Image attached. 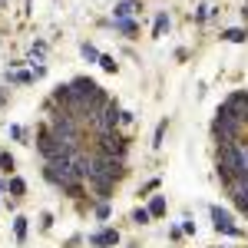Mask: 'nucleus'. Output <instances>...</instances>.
I'll use <instances>...</instances> for the list:
<instances>
[{
    "label": "nucleus",
    "mask_w": 248,
    "mask_h": 248,
    "mask_svg": "<svg viewBox=\"0 0 248 248\" xmlns=\"http://www.w3.org/2000/svg\"><path fill=\"white\" fill-rule=\"evenodd\" d=\"M245 123H238L235 116L218 103V109H215V116H212L209 123V133H212V142L215 146H238L242 139H245Z\"/></svg>",
    "instance_id": "obj_1"
},
{
    "label": "nucleus",
    "mask_w": 248,
    "mask_h": 248,
    "mask_svg": "<svg viewBox=\"0 0 248 248\" xmlns=\"http://www.w3.org/2000/svg\"><path fill=\"white\" fill-rule=\"evenodd\" d=\"M43 182H46V186H53L57 192H66L70 186L86 182V179L77 172L73 159H57V162H43Z\"/></svg>",
    "instance_id": "obj_2"
},
{
    "label": "nucleus",
    "mask_w": 248,
    "mask_h": 248,
    "mask_svg": "<svg viewBox=\"0 0 248 248\" xmlns=\"http://www.w3.org/2000/svg\"><path fill=\"white\" fill-rule=\"evenodd\" d=\"M238 172H248L245 162H242V149L238 146H218L215 149V179L222 186H229Z\"/></svg>",
    "instance_id": "obj_3"
},
{
    "label": "nucleus",
    "mask_w": 248,
    "mask_h": 248,
    "mask_svg": "<svg viewBox=\"0 0 248 248\" xmlns=\"http://www.w3.org/2000/svg\"><path fill=\"white\" fill-rule=\"evenodd\" d=\"M96 153L99 155H116V159H129V136L123 133V129L96 136Z\"/></svg>",
    "instance_id": "obj_4"
},
{
    "label": "nucleus",
    "mask_w": 248,
    "mask_h": 248,
    "mask_svg": "<svg viewBox=\"0 0 248 248\" xmlns=\"http://www.w3.org/2000/svg\"><path fill=\"white\" fill-rule=\"evenodd\" d=\"M119 116H123V106H119V99H109V103H106V106H103V109L93 116V123H90V126H93V133H96V136L116 133V129H119Z\"/></svg>",
    "instance_id": "obj_5"
},
{
    "label": "nucleus",
    "mask_w": 248,
    "mask_h": 248,
    "mask_svg": "<svg viewBox=\"0 0 248 248\" xmlns=\"http://www.w3.org/2000/svg\"><path fill=\"white\" fill-rule=\"evenodd\" d=\"M205 209H209L212 229L218 232V235H229V238H248L245 229H238V225H235V218H232L229 209H222V205H205Z\"/></svg>",
    "instance_id": "obj_6"
},
{
    "label": "nucleus",
    "mask_w": 248,
    "mask_h": 248,
    "mask_svg": "<svg viewBox=\"0 0 248 248\" xmlns=\"http://www.w3.org/2000/svg\"><path fill=\"white\" fill-rule=\"evenodd\" d=\"M222 106H225L238 123H245V126H248V90H232V93L222 99Z\"/></svg>",
    "instance_id": "obj_7"
},
{
    "label": "nucleus",
    "mask_w": 248,
    "mask_h": 248,
    "mask_svg": "<svg viewBox=\"0 0 248 248\" xmlns=\"http://www.w3.org/2000/svg\"><path fill=\"white\" fill-rule=\"evenodd\" d=\"M119 242H123L119 229H109V225H99L96 232L86 235V245H90V248H116Z\"/></svg>",
    "instance_id": "obj_8"
},
{
    "label": "nucleus",
    "mask_w": 248,
    "mask_h": 248,
    "mask_svg": "<svg viewBox=\"0 0 248 248\" xmlns=\"http://www.w3.org/2000/svg\"><path fill=\"white\" fill-rule=\"evenodd\" d=\"M142 10V0H116L113 3V20H136V14Z\"/></svg>",
    "instance_id": "obj_9"
},
{
    "label": "nucleus",
    "mask_w": 248,
    "mask_h": 248,
    "mask_svg": "<svg viewBox=\"0 0 248 248\" xmlns=\"http://www.w3.org/2000/svg\"><path fill=\"white\" fill-rule=\"evenodd\" d=\"M3 83H10V86H33L37 79L30 70H3Z\"/></svg>",
    "instance_id": "obj_10"
},
{
    "label": "nucleus",
    "mask_w": 248,
    "mask_h": 248,
    "mask_svg": "<svg viewBox=\"0 0 248 248\" xmlns=\"http://www.w3.org/2000/svg\"><path fill=\"white\" fill-rule=\"evenodd\" d=\"M10 225H14V242H17V245H27V235H30V218L17 212Z\"/></svg>",
    "instance_id": "obj_11"
},
{
    "label": "nucleus",
    "mask_w": 248,
    "mask_h": 248,
    "mask_svg": "<svg viewBox=\"0 0 248 248\" xmlns=\"http://www.w3.org/2000/svg\"><path fill=\"white\" fill-rule=\"evenodd\" d=\"M146 209H149L153 218H166V212H169V199H166V195H149V199H146Z\"/></svg>",
    "instance_id": "obj_12"
},
{
    "label": "nucleus",
    "mask_w": 248,
    "mask_h": 248,
    "mask_svg": "<svg viewBox=\"0 0 248 248\" xmlns=\"http://www.w3.org/2000/svg\"><path fill=\"white\" fill-rule=\"evenodd\" d=\"M172 27V14L169 10H155V20H153V40L166 37V30Z\"/></svg>",
    "instance_id": "obj_13"
},
{
    "label": "nucleus",
    "mask_w": 248,
    "mask_h": 248,
    "mask_svg": "<svg viewBox=\"0 0 248 248\" xmlns=\"http://www.w3.org/2000/svg\"><path fill=\"white\" fill-rule=\"evenodd\" d=\"M79 57H83V63H90V66H99V57H103V50H99V46H96L93 40H83V43H79Z\"/></svg>",
    "instance_id": "obj_14"
},
{
    "label": "nucleus",
    "mask_w": 248,
    "mask_h": 248,
    "mask_svg": "<svg viewBox=\"0 0 248 248\" xmlns=\"http://www.w3.org/2000/svg\"><path fill=\"white\" fill-rule=\"evenodd\" d=\"M218 17V7H212V3H195V10H192V20L202 27V23H209V20Z\"/></svg>",
    "instance_id": "obj_15"
},
{
    "label": "nucleus",
    "mask_w": 248,
    "mask_h": 248,
    "mask_svg": "<svg viewBox=\"0 0 248 248\" xmlns=\"http://www.w3.org/2000/svg\"><path fill=\"white\" fill-rule=\"evenodd\" d=\"M113 30L119 33V37H126V40H136V33H139V20H113Z\"/></svg>",
    "instance_id": "obj_16"
},
{
    "label": "nucleus",
    "mask_w": 248,
    "mask_h": 248,
    "mask_svg": "<svg viewBox=\"0 0 248 248\" xmlns=\"http://www.w3.org/2000/svg\"><path fill=\"white\" fill-rule=\"evenodd\" d=\"M7 139L23 142V146H33V142H30V129H27V126H20V123H10V126H7Z\"/></svg>",
    "instance_id": "obj_17"
},
{
    "label": "nucleus",
    "mask_w": 248,
    "mask_h": 248,
    "mask_svg": "<svg viewBox=\"0 0 248 248\" xmlns=\"http://www.w3.org/2000/svg\"><path fill=\"white\" fill-rule=\"evenodd\" d=\"M218 37L225 40V43H245L248 40V27H225Z\"/></svg>",
    "instance_id": "obj_18"
},
{
    "label": "nucleus",
    "mask_w": 248,
    "mask_h": 248,
    "mask_svg": "<svg viewBox=\"0 0 248 248\" xmlns=\"http://www.w3.org/2000/svg\"><path fill=\"white\" fill-rule=\"evenodd\" d=\"M7 179H10V199H27V189H30V186H27V179H23V175H7Z\"/></svg>",
    "instance_id": "obj_19"
},
{
    "label": "nucleus",
    "mask_w": 248,
    "mask_h": 248,
    "mask_svg": "<svg viewBox=\"0 0 248 248\" xmlns=\"http://www.w3.org/2000/svg\"><path fill=\"white\" fill-rule=\"evenodd\" d=\"M23 63L30 66V73H33V79H43V77H46V73H50V66H46V60L33 57V53H30V57L23 60Z\"/></svg>",
    "instance_id": "obj_20"
},
{
    "label": "nucleus",
    "mask_w": 248,
    "mask_h": 248,
    "mask_svg": "<svg viewBox=\"0 0 248 248\" xmlns=\"http://www.w3.org/2000/svg\"><path fill=\"white\" fill-rule=\"evenodd\" d=\"M93 218L99 225H106L113 218V202H93Z\"/></svg>",
    "instance_id": "obj_21"
},
{
    "label": "nucleus",
    "mask_w": 248,
    "mask_h": 248,
    "mask_svg": "<svg viewBox=\"0 0 248 248\" xmlns=\"http://www.w3.org/2000/svg\"><path fill=\"white\" fill-rule=\"evenodd\" d=\"M0 172L3 175H17V159L10 149H0Z\"/></svg>",
    "instance_id": "obj_22"
},
{
    "label": "nucleus",
    "mask_w": 248,
    "mask_h": 248,
    "mask_svg": "<svg viewBox=\"0 0 248 248\" xmlns=\"http://www.w3.org/2000/svg\"><path fill=\"white\" fill-rule=\"evenodd\" d=\"M129 222H133L136 229H146V225H149V222H155V218L149 215V209H146V205H139V209H133V215H129Z\"/></svg>",
    "instance_id": "obj_23"
},
{
    "label": "nucleus",
    "mask_w": 248,
    "mask_h": 248,
    "mask_svg": "<svg viewBox=\"0 0 248 248\" xmlns=\"http://www.w3.org/2000/svg\"><path fill=\"white\" fill-rule=\"evenodd\" d=\"M166 133H169V116L155 123V133H153V149H162V142H166Z\"/></svg>",
    "instance_id": "obj_24"
},
{
    "label": "nucleus",
    "mask_w": 248,
    "mask_h": 248,
    "mask_svg": "<svg viewBox=\"0 0 248 248\" xmlns=\"http://www.w3.org/2000/svg\"><path fill=\"white\" fill-rule=\"evenodd\" d=\"M159 186H162V179H159V175H153L149 182H142V186H139V199H149L153 192H159Z\"/></svg>",
    "instance_id": "obj_25"
},
{
    "label": "nucleus",
    "mask_w": 248,
    "mask_h": 248,
    "mask_svg": "<svg viewBox=\"0 0 248 248\" xmlns=\"http://www.w3.org/2000/svg\"><path fill=\"white\" fill-rule=\"evenodd\" d=\"M99 70H103V73H119V63H116L113 53H103V57H99Z\"/></svg>",
    "instance_id": "obj_26"
},
{
    "label": "nucleus",
    "mask_w": 248,
    "mask_h": 248,
    "mask_svg": "<svg viewBox=\"0 0 248 248\" xmlns=\"http://www.w3.org/2000/svg\"><path fill=\"white\" fill-rule=\"evenodd\" d=\"M30 53H33V57H40V60H46L50 43H46V40H33V43H30Z\"/></svg>",
    "instance_id": "obj_27"
},
{
    "label": "nucleus",
    "mask_w": 248,
    "mask_h": 248,
    "mask_svg": "<svg viewBox=\"0 0 248 248\" xmlns=\"http://www.w3.org/2000/svg\"><path fill=\"white\" fill-rule=\"evenodd\" d=\"M179 225H182V232H186V238H192V235H195V232H199V225H195V222H192V215H189V212H186V215H182V222H179Z\"/></svg>",
    "instance_id": "obj_28"
},
{
    "label": "nucleus",
    "mask_w": 248,
    "mask_h": 248,
    "mask_svg": "<svg viewBox=\"0 0 248 248\" xmlns=\"http://www.w3.org/2000/svg\"><path fill=\"white\" fill-rule=\"evenodd\" d=\"M133 123H136V113L133 109H123V116H119V129H129Z\"/></svg>",
    "instance_id": "obj_29"
},
{
    "label": "nucleus",
    "mask_w": 248,
    "mask_h": 248,
    "mask_svg": "<svg viewBox=\"0 0 248 248\" xmlns=\"http://www.w3.org/2000/svg\"><path fill=\"white\" fill-rule=\"evenodd\" d=\"M53 229V212H40V232Z\"/></svg>",
    "instance_id": "obj_30"
},
{
    "label": "nucleus",
    "mask_w": 248,
    "mask_h": 248,
    "mask_svg": "<svg viewBox=\"0 0 248 248\" xmlns=\"http://www.w3.org/2000/svg\"><path fill=\"white\" fill-rule=\"evenodd\" d=\"M169 238H172V242H182V238H186V232H182L179 222H172V225H169Z\"/></svg>",
    "instance_id": "obj_31"
},
{
    "label": "nucleus",
    "mask_w": 248,
    "mask_h": 248,
    "mask_svg": "<svg viewBox=\"0 0 248 248\" xmlns=\"http://www.w3.org/2000/svg\"><path fill=\"white\" fill-rule=\"evenodd\" d=\"M83 242H86V235H70V238H66V245H63V248H79Z\"/></svg>",
    "instance_id": "obj_32"
},
{
    "label": "nucleus",
    "mask_w": 248,
    "mask_h": 248,
    "mask_svg": "<svg viewBox=\"0 0 248 248\" xmlns=\"http://www.w3.org/2000/svg\"><path fill=\"white\" fill-rule=\"evenodd\" d=\"M0 195H10V179L7 175H0Z\"/></svg>",
    "instance_id": "obj_33"
},
{
    "label": "nucleus",
    "mask_w": 248,
    "mask_h": 248,
    "mask_svg": "<svg viewBox=\"0 0 248 248\" xmlns=\"http://www.w3.org/2000/svg\"><path fill=\"white\" fill-rule=\"evenodd\" d=\"M238 149H242V162H245V169H248V142H245V139L238 142Z\"/></svg>",
    "instance_id": "obj_34"
},
{
    "label": "nucleus",
    "mask_w": 248,
    "mask_h": 248,
    "mask_svg": "<svg viewBox=\"0 0 248 248\" xmlns=\"http://www.w3.org/2000/svg\"><path fill=\"white\" fill-rule=\"evenodd\" d=\"M3 209L10 212V215H17V199H7V202H3Z\"/></svg>",
    "instance_id": "obj_35"
},
{
    "label": "nucleus",
    "mask_w": 248,
    "mask_h": 248,
    "mask_svg": "<svg viewBox=\"0 0 248 248\" xmlns=\"http://www.w3.org/2000/svg\"><path fill=\"white\" fill-rule=\"evenodd\" d=\"M3 106H7V90L0 86V109H3Z\"/></svg>",
    "instance_id": "obj_36"
},
{
    "label": "nucleus",
    "mask_w": 248,
    "mask_h": 248,
    "mask_svg": "<svg viewBox=\"0 0 248 248\" xmlns=\"http://www.w3.org/2000/svg\"><path fill=\"white\" fill-rule=\"evenodd\" d=\"M242 17L248 20V0H245V3H242Z\"/></svg>",
    "instance_id": "obj_37"
},
{
    "label": "nucleus",
    "mask_w": 248,
    "mask_h": 248,
    "mask_svg": "<svg viewBox=\"0 0 248 248\" xmlns=\"http://www.w3.org/2000/svg\"><path fill=\"white\" fill-rule=\"evenodd\" d=\"M126 248H139V245H126Z\"/></svg>",
    "instance_id": "obj_38"
},
{
    "label": "nucleus",
    "mask_w": 248,
    "mask_h": 248,
    "mask_svg": "<svg viewBox=\"0 0 248 248\" xmlns=\"http://www.w3.org/2000/svg\"><path fill=\"white\" fill-rule=\"evenodd\" d=\"M3 3H7V0H0V7H3Z\"/></svg>",
    "instance_id": "obj_39"
},
{
    "label": "nucleus",
    "mask_w": 248,
    "mask_h": 248,
    "mask_svg": "<svg viewBox=\"0 0 248 248\" xmlns=\"http://www.w3.org/2000/svg\"><path fill=\"white\" fill-rule=\"evenodd\" d=\"M212 248H218V245H212ZM222 248H225V245H222Z\"/></svg>",
    "instance_id": "obj_40"
}]
</instances>
